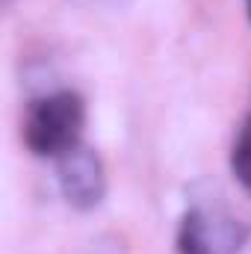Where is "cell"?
Segmentation results:
<instances>
[{"mask_svg": "<svg viewBox=\"0 0 251 254\" xmlns=\"http://www.w3.org/2000/svg\"><path fill=\"white\" fill-rule=\"evenodd\" d=\"M57 178H60L63 198L74 210L86 213V210H95L104 201V192H107L104 163L83 142L68 148L63 157H57Z\"/></svg>", "mask_w": 251, "mask_h": 254, "instance_id": "2", "label": "cell"}, {"mask_svg": "<svg viewBox=\"0 0 251 254\" xmlns=\"http://www.w3.org/2000/svg\"><path fill=\"white\" fill-rule=\"evenodd\" d=\"M178 254H210L201 207L187 210L184 219H181V228H178Z\"/></svg>", "mask_w": 251, "mask_h": 254, "instance_id": "3", "label": "cell"}, {"mask_svg": "<svg viewBox=\"0 0 251 254\" xmlns=\"http://www.w3.org/2000/svg\"><path fill=\"white\" fill-rule=\"evenodd\" d=\"M249 6H251V0H249Z\"/></svg>", "mask_w": 251, "mask_h": 254, "instance_id": "5", "label": "cell"}, {"mask_svg": "<svg viewBox=\"0 0 251 254\" xmlns=\"http://www.w3.org/2000/svg\"><path fill=\"white\" fill-rule=\"evenodd\" d=\"M86 125V104L77 92H54L27 107L24 145L36 157H63L68 148L80 145Z\"/></svg>", "mask_w": 251, "mask_h": 254, "instance_id": "1", "label": "cell"}, {"mask_svg": "<svg viewBox=\"0 0 251 254\" xmlns=\"http://www.w3.org/2000/svg\"><path fill=\"white\" fill-rule=\"evenodd\" d=\"M231 169H234V178L243 184V190L251 192V116L237 133V142L231 151Z\"/></svg>", "mask_w": 251, "mask_h": 254, "instance_id": "4", "label": "cell"}]
</instances>
